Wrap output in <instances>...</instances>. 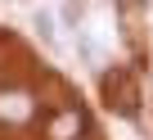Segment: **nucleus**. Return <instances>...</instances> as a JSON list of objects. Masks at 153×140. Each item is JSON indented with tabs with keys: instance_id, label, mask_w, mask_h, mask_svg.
I'll use <instances>...</instances> for the list:
<instances>
[{
	"instance_id": "nucleus-2",
	"label": "nucleus",
	"mask_w": 153,
	"mask_h": 140,
	"mask_svg": "<svg viewBox=\"0 0 153 140\" xmlns=\"http://www.w3.org/2000/svg\"><path fill=\"white\" fill-rule=\"evenodd\" d=\"M76 131H81V109H63L50 122V140H76Z\"/></svg>"
},
{
	"instance_id": "nucleus-3",
	"label": "nucleus",
	"mask_w": 153,
	"mask_h": 140,
	"mask_svg": "<svg viewBox=\"0 0 153 140\" xmlns=\"http://www.w3.org/2000/svg\"><path fill=\"white\" fill-rule=\"evenodd\" d=\"M32 32H36V36H41V41H45L50 50L59 45V32H54V18H50L45 9H36V14H32Z\"/></svg>"
},
{
	"instance_id": "nucleus-4",
	"label": "nucleus",
	"mask_w": 153,
	"mask_h": 140,
	"mask_svg": "<svg viewBox=\"0 0 153 140\" xmlns=\"http://www.w3.org/2000/svg\"><path fill=\"white\" fill-rule=\"evenodd\" d=\"M81 18H86V5H81V0H63V23L76 32V27H81Z\"/></svg>"
},
{
	"instance_id": "nucleus-5",
	"label": "nucleus",
	"mask_w": 153,
	"mask_h": 140,
	"mask_svg": "<svg viewBox=\"0 0 153 140\" xmlns=\"http://www.w3.org/2000/svg\"><path fill=\"white\" fill-rule=\"evenodd\" d=\"M76 50H81V59H86V63H99V45H95L90 36H76Z\"/></svg>"
},
{
	"instance_id": "nucleus-1",
	"label": "nucleus",
	"mask_w": 153,
	"mask_h": 140,
	"mask_svg": "<svg viewBox=\"0 0 153 140\" xmlns=\"http://www.w3.org/2000/svg\"><path fill=\"white\" fill-rule=\"evenodd\" d=\"M32 118H36V95L32 91H5V95H0V122L27 127Z\"/></svg>"
}]
</instances>
